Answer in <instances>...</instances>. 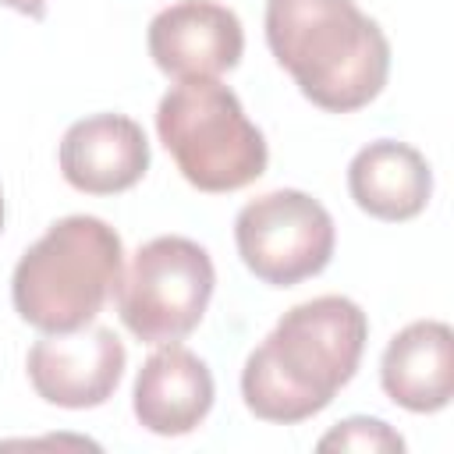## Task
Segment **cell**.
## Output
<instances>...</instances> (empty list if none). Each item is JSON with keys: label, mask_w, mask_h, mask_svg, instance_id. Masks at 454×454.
Segmentation results:
<instances>
[{"label": "cell", "mask_w": 454, "mask_h": 454, "mask_svg": "<svg viewBox=\"0 0 454 454\" xmlns=\"http://www.w3.org/2000/svg\"><path fill=\"white\" fill-rule=\"evenodd\" d=\"M149 138L128 114H92L74 121L57 149L64 181L85 195H117L149 170Z\"/></svg>", "instance_id": "obj_9"}, {"label": "cell", "mask_w": 454, "mask_h": 454, "mask_svg": "<svg viewBox=\"0 0 454 454\" xmlns=\"http://www.w3.org/2000/svg\"><path fill=\"white\" fill-rule=\"evenodd\" d=\"M365 340L369 316L344 294L291 305L241 365L245 408L273 426L319 415L355 380Z\"/></svg>", "instance_id": "obj_1"}, {"label": "cell", "mask_w": 454, "mask_h": 454, "mask_svg": "<svg viewBox=\"0 0 454 454\" xmlns=\"http://www.w3.org/2000/svg\"><path fill=\"white\" fill-rule=\"evenodd\" d=\"M216 397V383L209 365L184 348L156 344V351L142 362L131 387V411L145 433L156 436H188L195 433Z\"/></svg>", "instance_id": "obj_10"}, {"label": "cell", "mask_w": 454, "mask_h": 454, "mask_svg": "<svg viewBox=\"0 0 454 454\" xmlns=\"http://www.w3.org/2000/svg\"><path fill=\"white\" fill-rule=\"evenodd\" d=\"M145 50L174 82L220 78L245 53V28L220 0H177L149 21Z\"/></svg>", "instance_id": "obj_8"}, {"label": "cell", "mask_w": 454, "mask_h": 454, "mask_svg": "<svg viewBox=\"0 0 454 454\" xmlns=\"http://www.w3.org/2000/svg\"><path fill=\"white\" fill-rule=\"evenodd\" d=\"M380 387L411 415L443 411L454 394V330L443 319H415L397 330L380 358Z\"/></svg>", "instance_id": "obj_11"}, {"label": "cell", "mask_w": 454, "mask_h": 454, "mask_svg": "<svg viewBox=\"0 0 454 454\" xmlns=\"http://www.w3.org/2000/svg\"><path fill=\"white\" fill-rule=\"evenodd\" d=\"M348 192L362 213L387 223H404L429 206L433 167L415 145L397 138H376L351 156Z\"/></svg>", "instance_id": "obj_12"}, {"label": "cell", "mask_w": 454, "mask_h": 454, "mask_svg": "<svg viewBox=\"0 0 454 454\" xmlns=\"http://www.w3.org/2000/svg\"><path fill=\"white\" fill-rule=\"evenodd\" d=\"M0 7H11L32 21H43L46 18V0H0Z\"/></svg>", "instance_id": "obj_14"}, {"label": "cell", "mask_w": 454, "mask_h": 454, "mask_svg": "<svg viewBox=\"0 0 454 454\" xmlns=\"http://www.w3.org/2000/svg\"><path fill=\"white\" fill-rule=\"evenodd\" d=\"M0 231H4V188H0Z\"/></svg>", "instance_id": "obj_15"}, {"label": "cell", "mask_w": 454, "mask_h": 454, "mask_svg": "<svg viewBox=\"0 0 454 454\" xmlns=\"http://www.w3.org/2000/svg\"><path fill=\"white\" fill-rule=\"evenodd\" d=\"M234 245L255 280L270 287H294L330 266L337 227L330 209L309 192L273 188L238 209Z\"/></svg>", "instance_id": "obj_6"}, {"label": "cell", "mask_w": 454, "mask_h": 454, "mask_svg": "<svg viewBox=\"0 0 454 454\" xmlns=\"http://www.w3.org/2000/svg\"><path fill=\"white\" fill-rule=\"evenodd\" d=\"M156 135L181 177L209 195L248 188L270 163L262 131L220 78L170 85L156 106Z\"/></svg>", "instance_id": "obj_4"}, {"label": "cell", "mask_w": 454, "mask_h": 454, "mask_svg": "<svg viewBox=\"0 0 454 454\" xmlns=\"http://www.w3.org/2000/svg\"><path fill=\"white\" fill-rule=\"evenodd\" d=\"M128 365V351L110 326L71 333H43L25 358L32 390L57 408L85 411L114 397Z\"/></svg>", "instance_id": "obj_7"}, {"label": "cell", "mask_w": 454, "mask_h": 454, "mask_svg": "<svg viewBox=\"0 0 454 454\" xmlns=\"http://www.w3.org/2000/svg\"><path fill=\"white\" fill-rule=\"evenodd\" d=\"M266 46L326 114L369 106L390 78V43L355 0H266Z\"/></svg>", "instance_id": "obj_2"}, {"label": "cell", "mask_w": 454, "mask_h": 454, "mask_svg": "<svg viewBox=\"0 0 454 454\" xmlns=\"http://www.w3.org/2000/svg\"><path fill=\"white\" fill-rule=\"evenodd\" d=\"M124 270L121 234L89 213H71L32 241L14 273L11 301L39 333H71L96 323Z\"/></svg>", "instance_id": "obj_3"}, {"label": "cell", "mask_w": 454, "mask_h": 454, "mask_svg": "<svg viewBox=\"0 0 454 454\" xmlns=\"http://www.w3.org/2000/svg\"><path fill=\"white\" fill-rule=\"evenodd\" d=\"M316 447L319 450H355V454H401L404 436L383 419L351 415V419H340L330 433H323Z\"/></svg>", "instance_id": "obj_13"}, {"label": "cell", "mask_w": 454, "mask_h": 454, "mask_svg": "<svg viewBox=\"0 0 454 454\" xmlns=\"http://www.w3.org/2000/svg\"><path fill=\"white\" fill-rule=\"evenodd\" d=\"M216 287L209 252L181 234H160L131 255L114 287L124 330L142 344L184 340L206 316Z\"/></svg>", "instance_id": "obj_5"}]
</instances>
